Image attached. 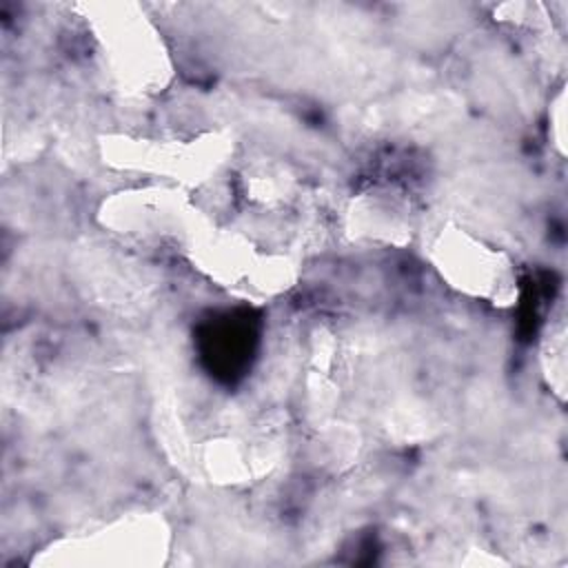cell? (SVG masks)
Instances as JSON below:
<instances>
[{"instance_id":"1","label":"cell","mask_w":568,"mask_h":568,"mask_svg":"<svg viewBox=\"0 0 568 568\" xmlns=\"http://www.w3.org/2000/svg\"><path fill=\"white\" fill-rule=\"evenodd\" d=\"M182 257L202 280L248 304H271L288 295L304 268L291 242L251 222L213 217L189 242Z\"/></svg>"},{"instance_id":"2","label":"cell","mask_w":568,"mask_h":568,"mask_svg":"<svg viewBox=\"0 0 568 568\" xmlns=\"http://www.w3.org/2000/svg\"><path fill=\"white\" fill-rule=\"evenodd\" d=\"M106 84L126 100H158L178 80V62L160 24L138 2L100 0L75 7Z\"/></svg>"},{"instance_id":"3","label":"cell","mask_w":568,"mask_h":568,"mask_svg":"<svg viewBox=\"0 0 568 568\" xmlns=\"http://www.w3.org/2000/svg\"><path fill=\"white\" fill-rule=\"evenodd\" d=\"M104 166L135 180L162 182L195 193L231 173L237 138L224 126L197 131H102L95 138Z\"/></svg>"},{"instance_id":"4","label":"cell","mask_w":568,"mask_h":568,"mask_svg":"<svg viewBox=\"0 0 568 568\" xmlns=\"http://www.w3.org/2000/svg\"><path fill=\"white\" fill-rule=\"evenodd\" d=\"M175 546L171 519L153 508H131L49 539L31 559L44 568H160Z\"/></svg>"},{"instance_id":"5","label":"cell","mask_w":568,"mask_h":568,"mask_svg":"<svg viewBox=\"0 0 568 568\" xmlns=\"http://www.w3.org/2000/svg\"><path fill=\"white\" fill-rule=\"evenodd\" d=\"M424 257L437 280L462 300L493 311H513L521 300L515 255L459 220H444L428 235Z\"/></svg>"},{"instance_id":"6","label":"cell","mask_w":568,"mask_h":568,"mask_svg":"<svg viewBox=\"0 0 568 568\" xmlns=\"http://www.w3.org/2000/svg\"><path fill=\"white\" fill-rule=\"evenodd\" d=\"M195 193L149 180H135L106 193L95 206V224L129 244L184 251L211 220Z\"/></svg>"},{"instance_id":"7","label":"cell","mask_w":568,"mask_h":568,"mask_svg":"<svg viewBox=\"0 0 568 568\" xmlns=\"http://www.w3.org/2000/svg\"><path fill=\"white\" fill-rule=\"evenodd\" d=\"M422 209L408 186L395 180L357 184L337 209L342 240L362 251H402L422 235Z\"/></svg>"},{"instance_id":"8","label":"cell","mask_w":568,"mask_h":568,"mask_svg":"<svg viewBox=\"0 0 568 568\" xmlns=\"http://www.w3.org/2000/svg\"><path fill=\"white\" fill-rule=\"evenodd\" d=\"M231 173L246 211L260 217L291 213L306 195L300 169L282 158L257 155L253 160H237Z\"/></svg>"},{"instance_id":"9","label":"cell","mask_w":568,"mask_h":568,"mask_svg":"<svg viewBox=\"0 0 568 568\" xmlns=\"http://www.w3.org/2000/svg\"><path fill=\"white\" fill-rule=\"evenodd\" d=\"M200 464L211 481L237 486L266 473L271 459L246 437L215 435L204 442Z\"/></svg>"},{"instance_id":"10","label":"cell","mask_w":568,"mask_h":568,"mask_svg":"<svg viewBox=\"0 0 568 568\" xmlns=\"http://www.w3.org/2000/svg\"><path fill=\"white\" fill-rule=\"evenodd\" d=\"M537 371L546 390L566 404L568 397V313L566 297L559 295L550 306L537 339Z\"/></svg>"},{"instance_id":"11","label":"cell","mask_w":568,"mask_h":568,"mask_svg":"<svg viewBox=\"0 0 568 568\" xmlns=\"http://www.w3.org/2000/svg\"><path fill=\"white\" fill-rule=\"evenodd\" d=\"M566 120V87L561 84L548 104V140L559 158H566L568 151Z\"/></svg>"}]
</instances>
